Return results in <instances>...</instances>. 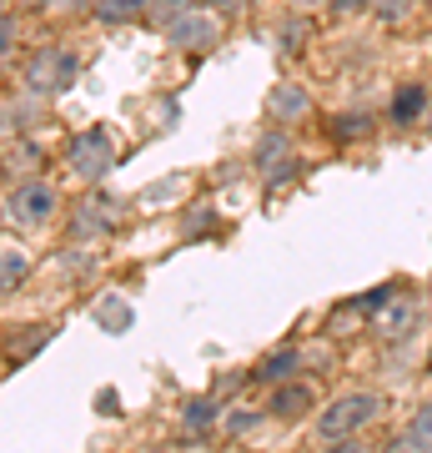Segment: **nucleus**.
Here are the masks:
<instances>
[{
	"mask_svg": "<svg viewBox=\"0 0 432 453\" xmlns=\"http://www.w3.org/2000/svg\"><path fill=\"white\" fill-rule=\"evenodd\" d=\"M383 408H387L383 393H342L317 413V438L322 443H347V438H357L362 428L383 418Z\"/></svg>",
	"mask_w": 432,
	"mask_h": 453,
	"instance_id": "f257e3e1",
	"label": "nucleus"
},
{
	"mask_svg": "<svg viewBox=\"0 0 432 453\" xmlns=\"http://www.w3.org/2000/svg\"><path fill=\"white\" fill-rule=\"evenodd\" d=\"M56 207H61V196H56V187L46 177H26L5 192V217L16 226H46L56 217Z\"/></svg>",
	"mask_w": 432,
	"mask_h": 453,
	"instance_id": "f03ea898",
	"label": "nucleus"
},
{
	"mask_svg": "<svg viewBox=\"0 0 432 453\" xmlns=\"http://www.w3.org/2000/svg\"><path fill=\"white\" fill-rule=\"evenodd\" d=\"M76 50H61V46H46L35 50L31 65H26V86H31L35 96H61L65 86L76 81Z\"/></svg>",
	"mask_w": 432,
	"mask_h": 453,
	"instance_id": "7ed1b4c3",
	"label": "nucleus"
},
{
	"mask_svg": "<svg viewBox=\"0 0 432 453\" xmlns=\"http://www.w3.org/2000/svg\"><path fill=\"white\" fill-rule=\"evenodd\" d=\"M65 162H71V172H76L80 181H101L106 172H111V162H116V146H111V136L101 127H91V131H80L76 142L65 146Z\"/></svg>",
	"mask_w": 432,
	"mask_h": 453,
	"instance_id": "20e7f679",
	"label": "nucleus"
},
{
	"mask_svg": "<svg viewBox=\"0 0 432 453\" xmlns=\"http://www.w3.org/2000/svg\"><path fill=\"white\" fill-rule=\"evenodd\" d=\"M166 35H171V46H181V50H207V46H216V35H222V16H211V11H186L181 20H171L166 26Z\"/></svg>",
	"mask_w": 432,
	"mask_h": 453,
	"instance_id": "39448f33",
	"label": "nucleus"
},
{
	"mask_svg": "<svg viewBox=\"0 0 432 453\" xmlns=\"http://www.w3.org/2000/svg\"><path fill=\"white\" fill-rule=\"evenodd\" d=\"M111 222H116V211L101 202V192H86L76 202V211H71V237H76V242L106 237V232H111Z\"/></svg>",
	"mask_w": 432,
	"mask_h": 453,
	"instance_id": "423d86ee",
	"label": "nucleus"
},
{
	"mask_svg": "<svg viewBox=\"0 0 432 453\" xmlns=\"http://www.w3.org/2000/svg\"><path fill=\"white\" fill-rule=\"evenodd\" d=\"M267 116H272L277 127H297V121L312 116V96H307L297 81H277L272 91H267Z\"/></svg>",
	"mask_w": 432,
	"mask_h": 453,
	"instance_id": "0eeeda50",
	"label": "nucleus"
},
{
	"mask_svg": "<svg viewBox=\"0 0 432 453\" xmlns=\"http://www.w3.org/2000/svg\"><path fill=\"white\" fill-rule=\"evenodd\" d=\"M256 166H261L272 181H282V177L297 172V162H292V142L282 136V131H272V136H261V142H256Z\"/></svg>",
	"mask_w": 432,
	"mask_h": 453,
	"instance_id": "6e6552de",
	"label": "nucleus"
},
{
	"mask_svg": "<svg viewBox=\"0 0 432 453\" xmlns=\"http://www.w3.org/2000/svg\"><path fill=\"white\" fill-rule=\"evenodd\" d=\"M417 323V303L413 297H398V303H387L383 312H377V333H383L387 342H402L407 333H413Z\"/></svg>",
	"mask_w": 432,
	"mask_h": 453,
	"instance_id": "1a4fd4ad",
	"label": "nucleus"
},
{
	"mask_svg": "<svg viewBox=\"0 0 432 453\" xmlns=\"http://www.w3.org/2000/svg\"><path fill=\"white\" fill-rule=\"evenodd\" d=\"M216 423H222V408H216V398H186V403H181V434L201 438V434H211Z\"/></svg>",
	"mask_w": 432,
	"mask_h": 453,
	"instance_id": "9d476101",
	"label": "nucleus"
},
{
	"mask_svg": "<svg viewBox=\"0 0 432 453\" xmlns=\"http://www.w3.org/2000/svg\"><path fill=\"white\" fill-rule=\"evenodd\" d=\"M307 408H312V388L307 383H277L267 413H277V418H302Z\"/></svg>",
	"mask_w": 432,
	"mask_h": 453,
	"instance_id": "9b49d317",
	"label": "nucleus"
},
{
	"mask_svg": "<svg viewBox=\"0 0 432 453\" xmlns=\"http://www.w3.org/2000/svg\"><path fill=\"white\" fill-rule=\"evenodd\" d=\"M151 16V0H96L101 26H131V20Z\"/></svg>",
	"mask_w": 432,
	"mask_h": 453,
	"instance_id": "f8f14e48",
	"label": "nucleus"
},
{
	"mask_svg": "<svg viewBox=\"0 0 432 453\" xmlns=\"http://www.w3.org/2000/svg\"><path fill=\"white\" fill-rule=\"evenodd\" d=\"M428 111V86L422 81H407V86H398V96H392V121H417V116Z\"/></svg>",
	"mask_w": 432,
	"mask_h": 453,
	"instance_id": "ddd939ff",
	"label": "nucleus"
},
{
	"mask_svg": "<svg viewBox=\"0 0 432 453\" xmlns=\"http://www.w3.org/2000/svg\"><path fill=\"white\" fill-rule=\"evenodd\" d=\"M402 443H407V453H432V403H422L413 413V423L402 428Z\"/></svg>",
	"mask_w": 432,
	"mask_h": 453,
	"instance_id": "4468645a",
	"label": "nucleus"
},
{
	"mask_svg": "<svg viewBox=\"0 0 432 453\" xmlns=\"http://www.w3.org/2000/svg\"><path fill=\"white\" fill-rule=\"evenodd\" d=\"M297 363H302V353H297V348H282V353H272L261 368H256V378H261V383H287Z\"/></svg>",
	"mask_w": 432,
	"mask_h": 453,
	"instance_id": "2eb2a0df",
	"label": "nucleus"
},
{
	"mask_svg": "<svg viewBox=\"0 0 432 453\" xmlns=\"http://www.w3.org/2000/svg\"><path fill=\"white\" fill-rule=\"evenodd\" d=\"M261 423H267V413H261V408H226V413H222V428H226V434H237V438L256 434Z\"/></svg>",
	"mask_w": 432,
	"mask_h": 453,
	"instance_id": "dca6fc26",
	"label": "nucleus"
},
{
	"mask_svg": "<svg viewBox=\"0 0 432 453\" xmlns=\"http://www.w3.org/2000/svg\"><path fill=\"white\" fill-rule=\"evenodd\" d=\"M96 323L106 327V333H126V327H131V308L121 303V297H101Z\"/></svg>",
	"mask_w": 432,
	"mask_h": 453,
	"instance_id": "f3484780",
	"label": "nucleus"
},
{
	"mask_svg": "<svg viewBox=\"0 0 432 453\" xmlns=\"http://www.w3.org/2000/svg\"><path fill=\"white\" fill-rule=\"evenodd\" d=\"M26 273H31V257H26L20 247H5V273H0V288L16 292L20 282H26Z\"/></svg>",
	"mask_w": 432,
	"mask_h": 453,
	"instance_id": "a211bd4d",
	"label": "nucleus"
},
{
	"mask_svg": "<svg viewBox=\"0 0 432 453\" xmlns=\"http://www.w3.org/2000/svg\"><path fill=\"white\" fill-rule=\"evenodd\" d=\"M16 166H20V172H31V166H41V146H35V142L11 146V151H5V172L16 177Z\"/></svg>",
	"mask_w": 432,
	"mask_h": 453,
	"instance_id": "6ab92c4d",
	"label": "nucleus"
},
{
	"mask_svg": "<svg viewBox=\"0 0 432 453\" xmlns=\"http://www.w3.org/2000/svg\"><path fill=\"white\" fill-rule=\"evenodd\" d=\"M186 11H196V0H151V20H156V26H171V20H181Z\"/></svg>",
	"mask_w": 432,
	"mask_h": 453,
	"instance_id": "aec40b11",
	"label": "nucleus"
},
{
	"mask_svg": "<svg viewBox=\"0 0 432 453\" xmlns=\"http://www.w3.org/2000/svg\"><path fill=\"white\" fill-rule=\"evenodd\" d=\"M368 5L383 26H398V20H407V11H413L417 0H368Z\"/></svg>",
	"mask_w": 432,
	"mask_h": 453,
	"instance_id": "412c9836",
	"label": "nucleus"
},
{
	"mask_svg": "<svg viewBox=\"0 0 432 453\" xmlns=\"http://www.w3.org/2000/svg\"><path fill=\"white\" fill-rule=\"evenodd\" d=\"M387 303H392V288H372V292H362V297H352L347 308H352V312H372V318H377Z\"/></svg>",
	"mask_w": 432,
	"mask_h": 453,
	"instance_id": "4be33fe9",
	"label": "nucleus"
},
{
	"mask_svg": "<svg viewBox=\"0 0 432 453\" xmlns=\"http://www.w3.org/2000/svg\"><path fill=\"white\" fill-rule=\"evenodd\" d=\"M0 50H5V61L16 56V16L5 11V20H0Z\"/></svg>",
	"mask_w": 432,
	"mask_h": 453,
	"instance_id": "5701e85b",
	"label": "nucleus"
},
{
	"mask_svg": "<svg viewBox=\"0 0 432 453\" xmlns=\"http://www.w3.org/2000/svg\"><path fill=\"white\" fill-rule=\"evenodd\" d=\"M362 127H368V116H347V121L337 116V121H332V131H337V136H352V131H362Z\"/></svg>",
	"mask_w": 432,
	"mask_h": 453,
	"instance_id": "b1692460",
	"label": "nucleus"
},
{
	"mask_svg": "<svg viewBox=\"0 0 432 453\" xmlns=\"http://www.w3.org/2000/svg\"><path fill=\"white\" fill-rule=\"evenodd\" d=\"M327 453H372L368 443H357V438H347V443H327Z\"/></svg>",
	"mask_w": 432,
	"mask_h": 453,
	"instance_id": "393cba45",
	"label": "nucleus"
},
{
	"mask_svg": "<svg viewBox=\"0 0 432 453\" xmlns=\"http://www.w3.org/2000/svg\"><path fill=\"white\" fill-rule=\"evenodd\" d=\"M20 5H31V11H56V5H65V0H20Z\"/></svg>",
	"mask_w": 432,
	"mask_h": 453,
	"instance_id": "a878e982",
	"label": "nucleus"
},
{
	"mask_svg": "<svg viewBox=\"0 0 432 453\" xmlns=\"http://www.w3.org/2000/svg\"><path fill=\"white\" fill-rule=\"evenodd\" d=\"M362 0H332V11H357Z\"/></svg>",
	"mask_w": 432,
	"mask_h": 453,
	"instance_id": "bb28decb",
	"label": "nucleus"
},
{
	"mask_svg": "<svg viewBox=\"0 0 432 453\" xmlns=\"http://www.w3.org/2000/svg\"><path fill=\"white\" fill-rule=\"evenodd\" d=\"M383 453H407V443H402V438H392V443H387Z\"/></svg>",
	"mask_w": 432,
	"mask_h": 453,
	"instance_id": "cd10ccee",
	"label": "nucleus"
},
{
	"mask_svg": "<svg viewBox=\"0 0 432 453\" xmlns=\"http://www.w3.org/2000/svg\"><path fill=\"white\" fill-rule=\"evenodd\" d=\"M292 5H297V11H312V5H327V0H292Z\"/></svg>",
	"mask_w": 432,
	"mask_h": 453,
	"instance_id": "c85d7f7f",
	"label": "nucleus"
},
{
	"mask_svg": "<svg viewBox=\"0 0 432 453\" xmlns=\"http://www.w3.org/2000/svg\"><path fill=\"white\" fill-rule=\"evenodd\" d=\"M226 11H241V5H252V0H222Z\"/></svg>",
	"mask_w": 432,
	"mask_h": 453,
	"instance_id": "c756f323",
	"label": "nucleus"
},
{
	"mask_svg": "<svg viewBox=\"0 0 432 453\" xmlns=\"http://www.w3.org/2000/svg\"><path fill=\"white\" fill-rule=\"evenodd\" d=\"M428 368H432V353H428Z\"/></svg>",
	"mask_w": 432,
	"mask_h": 453,
	"instance_id": "7c9ffc66",
	"label": "nucleus"
},
{
	"mask_svg": "<svg viewBox=\"0 0 432 453\" xmlns=\"http://www.w3.org/2000/svg\"><path fill=\"white\" fill-rule=\"evenodd\" d=\"M196 453H201V449H196Z\"/></svg>",
	"mask_w": 432,
	"mask_h": 453,
	"instance_id": "2f4dec72",
	"label": "nucleus"
}]
</instances>
